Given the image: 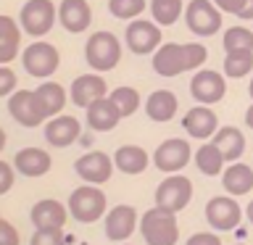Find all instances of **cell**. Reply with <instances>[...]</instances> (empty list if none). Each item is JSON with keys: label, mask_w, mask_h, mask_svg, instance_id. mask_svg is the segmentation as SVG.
I'll return each instance as SVG.
<instances>
[{"label": "cell", "mask_w": 253, "mask_h": 245, "mask_svg": "<svg viewBox=\"0 0 253 245\" xmlns=\"http://www.w3.org/2000/svg\"><path fill=\"white\" fill-rule=\"evenodd\" d=\"M5 129H3V126H0V153H3V148H5Z\"/></svg>", "instance_id": "7bdbcfd3"}, {"label": "cell", "mask_w": 253, "mask_h": 245, "mask_svg": "<svg viewBox=\"0 0 253 245\" xmlns=\"http://www.w3.org/2000/svg\"><path fill=\"white\" fill-rule=\"evenodd\" d=\"M182 126H185V132L190 134V137L209 140V137H213V134L219 132V116L213 114L209 106H201V103H198L195 108H190L185 114Z\"/></svg>", "instance_id": "2e32d148"}, {"label": "cell", "mask_w": 253, "mask_h": 245, "mask_svg": "<svg viewBox=\"0 0 253 245\" xmlns=\"http://www.w3.org/2000/svg\"><path fill=\"white\" fill-rule=\"evenodd\" d=\"M182 11H185V3H182V0H150V13H153V21L158 27H171V24H177Z\"/></svg>", "instance_id": "f546056e"}, {"label": "cell", "mask_w": 253, "mask_h": 245, "mask_svg": "<svg viewBox=\"0 0 253 245\" xmlns=\"http://www.w3.org/2000/svg\"><path fill=\"white\" fill-rule=\"evenodd\" d=\"M237 16H240V19H245V21H253V0H245Z\"/></svg>", "instance_id": "60d3db41"}, {"label": "cell", "mask_w": 253, "mask_h": 245, "mask_svg": "<svg viewBox=\"0 0 253 245\" xmlns=\"http://www.w3.org/2000/svg\"><path fill=\"white\" fill-rule=\"evenodd\" d=\"M185 24L198 37H211L221 29V11L213 0H190L185 8Z\"/></svg>", "instance_id": "277c9868"}, {"label": "cell", "mask_w": 253, "mask_h": 245, "mask_svg": "<svg viewBox=\"0 0 253 245\" xmlns=\"http://www.w3.org/2000/svg\"><path fill=\"white\" fill-rule=\"evenodd\" d=\"M79 137H82V124H79V119L66 116V114L47 119L45 140L50 142L53 148H69V145H74V142H79Z\"/></svg>", "instance_id": "9a60e30c"}, {"label": "cell", "mask_w": 253, "mask_h": 245, "mask_svg": "<svg viewBox=\"0 0 253 245\" xmlns=\"http://www.w3.org/2000/svg\"><path fill=\"white\" fill-rule=\"evenodd\" d=\"M126 47L134 55H148L156 53L161 47V27L156 21H145V19H134L132 24H126V35H124Z\"/></svg>", "instance_id": "9c48e42d"}, {"label": "cell", "mask_w": 253, "mask_h": 245, "mask_svg": "<svg viewBox=\"0 0 253 245\" xmlns=\"http://www.w3.org/2000/svg\"><path fill=\"white\" fill-rule=\"evenodd\" d=\"M211 142L221 150V156H224L227 163L240 161V156L245 153V137L237 126H219V132L213 134Z\"/></svg>", "instance_id": "d4e9b609"}, {"label": "cell", "mask_w": 253, "mask_h": 245, "mask_svg": "<svg viewBox=\"0 0 253 245\" xmlns=\"http://www.w3.org/2000/svg\"><path fill=\"white\" fill-rule=\"evenodd\" d=\"M74 171L82 182L100 187L103 182H108L111 174H114V158L106 156L103 150H90V153L79 156L74 161Z\"/></svg>", "instance_id": "8fae6325"}, {"label": "cell", "mask_w": 253, "mask_h": 245, "mask_svg": "<svg viewBox=\"0 0 253 245\" xmlns=\"http://www.w3.org/2000/svg\"><path fill=\"white\" fill-rule=\"evenodd\" d=\"M224 50L235 53V50H253V32L245 27H232L224 32Z\"/></svg>", "instance_id": "836d02e7"}, {"label": "cell", "mask_w": 253, "mask_h": 245, "mask_svg": "<svg viewBox=\"0 0 253 245\" xmlns=\"http://www.w3.org/2000/svg\"><path fill=\"white\" fill-rule=\"evenodd\" d=\"M106 79H103L98 71L95 74H82L71 82V103L79 108H90L95 100L106 98Z\"/></svg>", "instance_id": "d6986e66"}, {"label": "cell", "mask_w": 253, "mask_h": 245, "mask_svg": "<svg viewBox=\"0 0 253 245\" xmlns=\"http://www.w3.org/2000/svg\"><path fill=\"white\" fill-rule=\"evenodd\" d=\"M153 69L158 77H179L187 71L185 58V45L179 42H166L153 53Z\"/></svg>", "instance_id": "e0dca14e"}, {"label": "cell", "mask_w": 253, "mask_h": 245, "mask_svg": "<svg viewBox=\"0 0 253 245\" xmlns=\"http://www.w3.org/2000/svg\"><path fill=\"white\" fill-rule=\"evenodd\" d=\"M0 221H3V219H0Z\"/></svg>", "instance_id": "7dc6e473"}, {"label": "cell", "mask_w": 253, "mask_h": 245, "mask_svg": "<svg viewBox=\"0 0 253 245\" xmlns=\"http://www.w3.org/2000/svg\"><path fill=\"white\" fill-rule=\"evenodd\" d=\"M13 182H16V169L11 163L0 161V195H5L13 187Z\"/></svg>", "instance_id": "8d00e7d4"}, {"label": "cell", "mask_w": 253, "mask_h": 245, "mask_svg": "<svg viewBox=\"0 0 253 245\" xmlns=\"http://www.w3.org/2000/svg\"><path fill=\"white\" fill-rule=\"evenodd\" d=\"M213 3H216V8H219L221 13H235L237 16L245 0H213Z\"/></svg>", "instance_id": "ab89813d"}, {"label": "cell", "mask_w": 253, "mask_h": 245, "mask_svg": "<svg viewBox=\"0 0 253 245\" xmlns=\"http://www.w3.org/2000/svg\"><path fill=\"white\" fill-rule=\"evenodd\" d=\"M16 84H19V79H16L13 69L0 66V98H11L16 92Z\"/></svg>", "instance_id": "d590c367"}, {"label": "cell", "mask_w": 253, "mask_h": 245, "mask_svg": "<svg viewBox=\"0 0 253 245\" xmlns=\"http://www.w3.org/2000/svg\"><path fill=\"white\" fill-rule=\"evenodd\" d=\"M179 103H177V95H174L171 90H156L148 95L145 100V114L150 122H169V119H174V114H177Z\"/></svg>", "instance_id": "cb8c5ba5"}, {"label": "cell", "mask_w": 253, "mask_h": 245, "mask_svg": "<svg viewBox=\"0 0 253 245\" xmlns=\"http://www.w3.org/2000/svg\"><path fill=\"white\" fill-rule=\"evenodd\" d=\"M243 219V208L232 195H216L206 203V221L219 232H232Z\"/></svg>", "instance_id": "ba28073f"}, {"label": "cell", "mask_w": 253, "mask_h": 245, "mask_svg": "<svg viewBox=\"0 0 253 245\" xmlns=\"http://www.w3.org/2000/svg\"><path fill=\"white\" fill-rule=\"evenodd\" d=\"M190 201H193V182L182 174H169L156 187V205H161V208L179 213L182 208H187Z\"/></svg>", "instance_id": "52a82bcc"}, {"label": "cell", "mask_w": 253, "mask_h": 245, "mask_svg": "<svg viewBox=\"0 0 253 245\" xmlns=\"http://www.w3.org/2000/svg\"><path fill=\"white\" fill-rule=\"evenodd\" d=\"M21 63H24V69H27L29 77L47 79V77L55 74V69H58V63H61V55H58V50H55V45L37 40V42L24 47Z\"/></svg>", "instance_id": "5b68a950"}, {"label": "cell", "mask_w": 253, "mask_h": 245, "mask_svg": "<svg viewBox=\"0 0 253 245\" xmlns=\"http://www.w3.org/2000/svg\"><path fill=\"white\" fill-rule=\"evenodd\" d=\"M137 227H140L137 211H134V205H126V203L114 205V208L106 213V224H103L106 237L111 243H126Z\"/></svg>", "instance_id": "4fadbf2b"}, {"label": "cell", "mask_w": 253, "mask_h": 245, "mask_svg": "<svg viewBox=\"0 0 253 245\" xmlns=\"http://www.w3.org/2000/svg\"><path fill=\"white\" fill-rule=\"evenodd\" d=\"M248 90H251V98H253V79H251V87H248Z\"/></svg>", "instance_id": "f6af8a7d"}, {"label": "cell", "mask_w": 253, "mask_h": 245, "mask_svg": "<svg viewBox=\"0 0 253 245\" xmlns=\"http://www.w3.org/2000/svg\"><path fill=\"white\" fill-rule=\"evenodd\" d=\"M235 245H245V243H235Z\"/></svg>", "instance_id": "bcb514c9"}, {"label": "cell", "mask_w": 253, "mask_h": 245, "mask_svg": "<svg viewBox=\"0 0 253 245\" xmlns=\"http://www.w3.org/2000/svg\"><path fill=\"white\" fill-rule=\"evenodd\" d=\"M140 235L148 245H177L179 224L177 213L161 205H153L140 216Z\"/></svg>", "instance_id": "6da1fadb"}, {"label": "cell", "mask_w": 253, "mask_h": 245, "mask_svg": "<svg viewBox=\"0 0 253 245\" xmlns=\"http://www.w3.org/2000/svg\"><path fill=\"white\" fill-rule=\"evenodd\" d=\"M185 245H221V240L216 235H211V232H195V235L187 237Z\"/></svg>", "instance_id": "f35d334b"}, {"label": "cell", "mask_w": 253, "mask_h": 245, "mask_svg": "<svg viewBox=\"0 0 253 245\" xmlns=\"http://www.w3.org/2000/svg\"><path fill=\"white\" fill-rule=\"evenodd\" d=\"M190 163V142L179 137H169L156 148L153 166L164 174H177Z\"/></svg>", "instance_id": "7c38bea8"}, {"label": "cell", "mask_w": 253, "mask_h": 245, "mask_svg": "<svg viewBox=\"0 0 253 245\" xmlns=\"http://www.w3.org/2000/svg\"><path fill=\"white\" fill-rule=\"evenodd\" d=\"M35 92H37L40 106H42L45 119L58 116L61 111H63V106H66V92H63V87L58 82H42Z\"/></svg>", "instance_id": "f1b7e54d"}, {"label": "cell", "mask_w": 253, "mask_h": 245, "mask_svg": "<svg viewBox=\"0 0 253 245\" xmlns=\"http://www.w3.org/2000/svg\"><path fill=\"white\" fill-rule=\"evenodd\" d=\"M145 8H148L145 0H108L111 16H116V19H122V21H134Z\"/></svg>", "instance_id": "d6a6232c"}, {"label": "cell", "mask_w": 253, "mask_h": 245, "mask_svg": "<svg viewBox=\"0 0 253 245\" xmlns=\"http://www.w3.org/2000/svg\"><path fill=\"white\" fill-rule=\"evenodd\" d=\"M245 216H248V221H251V224H253V201L248 203V208H245Z\"/></svg>", "instance_id": "ee69618b"}, {"label": "cell", "mask_w": 253, "mask_h": 245, "mask_svg": "<svg viewBox=\"0 0 253 245\" xmlns=\"http://www.w3.org/2000/svg\"><path fill=\"white\" fill-rule=\"evenodd\" d=\"M66 216H69V205H63L61 201H53V198H45V201L35 203L29 211V219L35 224V229H63Z\"/></svg>", "instance_id": "ac0fdd59"}, {"label": "cell", "mask_w": 253, "mask_h": 245, "mask_svg": "<svg viewBox=\"0 0 253 245\" xmlns=\"http://www.w3.org/2000/svg\"><path fill=\"white\" fill-rule=\"evenodd\" d=\"M0 245H19V232L11 221H0Z\"/></svg>", "instance_id": "74e56055"}, {"label": "cell", "mask_w": 253, "mask_h": 245, "mask_svg": "<svg viewBox=\"0 0 253 245\" xmlns=\"http://www.w3.org/2000/svg\"><path fill=\"white\" fill-rule=\"evenodd\" d=\"M21 47V29L11 16H0V66L11 63Z\"/></svg>", "instance_id": "484cf974"}, {"label": "cell", "mask_w": 253, "mask_h": 245, "mask_svg": "<svg viewBox=\"0 0 253 245\" xmlns=\"http://www.w3.org/2000/svg\"><path fill=\"white\" fill-rule=\"evenodd\" d=\"M190 95L201 103V106H213L227 95V82L219 71L213 69H198L195 77L190 79Z\"/></svg>", "instance_id": "30bf717a"}, {"label": "cell", "mask_w": 253, "mask_h": 245, "mask_svg": "<svg viewBox=\"0 0 253 245\" xmlns=\"http://www.w3.org/2000/svg\"><path fill=\"white\" fill-rule=\"evenodd\" d=\"M58 21L61 27L71 32V35H79L90 27L92 21V8L87 0H63L58 5Z\"/></svg>", "instance_id": "44dd1931"}, {"label": "cell", "mask_w": 253, "mask_h": 245, "mask_svg": "<svg viewBox=\"0 0 253 245\" xmlns=\"http://www.w3.org/2000/svg\"><path fill=\"white\" fill-rule=\"evenodd\" d=\"M8 111H11L13 122H19L21 126H29V129L45 122L42 106H40L35 90H16L8 98Z\"/></svg>", "instance_id": "5bb4252c"}, {"label": "cell", "mask_w": 253, "mask_h": 245, "mask_svg": "<svg viewBox=\"0 0 253 245\" xmlns=\"http://www.w3.org/2000/svg\"><path fill=\"white\" fill-rule=\"evenodd\" d=\"M50 166H53V158L42 148H21L19 153L13 156V169L19 171L21 177H29V179L47 174Z\"/></svg>", "instance_id": "ffe728a7"}, {"label": "cell", "mask_w": 253, "mask_h": 245, "mask_svg": "<svg viewBox=\"0 0 253 245\" xmlns=\"http://www.w3.org/2000/svg\"><path fill=\"white\" fill-rule=\"evenodd\" d=\"M253 71V50H235L224 55V74L229 79H240Z\"/></svg>", "instance_id": "4dcf8cb0"}, {"label": "cell", "mask_w": 253, "mask_h": 245, "mask_svg": "<svg viewBox=\"0 0 253 245\" xmlns=\"http://www.w3.org/2000/svg\"><path fill=\"white\" fill-rule=\"evenodd\" d=\"M111 100L116 103V108L122 111V116H132L134 111L140 108V92L134 90V87H116V90H111L108 95Z\"/></svg>", "instance_id": "1f68e13d"}, {"label": "cell", "mask_w": 253, "mask_h": 245, "mask_svg": "<svg viewBox=\"0 0 253 245\" xmlns=\"http://www.w3.org/2000/svg\"><path fill=\"white\" fill-rule=\"evenodd\" d=\"M87 111V126H90L92 132H111V129H116V124L122 122V111L116 108V103L108 98H100V100H95L90 108H84Z\"/></svg>", "instance_id": "7402d4cb"}, {"label": "cell", "mask_w": 253, "mask_h": 245, "mask_svg": "<svg viewBox=\"0 0 253 245\" xmlns=\"http://www.w3.org/2000/svg\"><path fill=\"white\" fill-rule=\"evenodd\" d=\"M245 124H248L251 129H253V103H251V108L245 111Z\"/></svg>", "instance_id": "b9f144b4"}, {"label": "cell", "mask_w": 253, "mask_h": 245, "mask_svg": "<svg viewBox=\"0 0 253 245\" xmlns=\"http://www.w3.org/2000/svg\"><path fill=\"white\" fill-rule=\"evenodd\" d=\"M84 58H87V66L92 71H111L119 66V61H122V42H119V37L114 32H95L90 35L84 45Z\"/></svg>", "instance_id": "7a4b0ae2"}, {"label": "cell", "mask_w": 253, "mask_h": 245, "mask_svg": "<svg viewBox=\"0 0 253 245\" xmlns=\"http://www.w3.org/2000/svg\"><path fill=\"white\" fill-rule=\"evenodd\" d=\"M58 19V8L50 0H27L21 8V29L29 37H42L53 29Z\"/></svg>", "instance_id": "8992f818"}, {"label": "cell", "mask_w": 253, "mask_h": 245, "mask_svg": "<svg viewBox=\"0 0 253 245\" xmlns=\"http://www.w3.org/2000/svg\"><path fill=\"white\" fill-rule=\"evenodd\" d=\"M114 166H116L119 171L129 174V177L142 174V171L148 169V153L140 145H122L114 153Z\"/></svg>", "instance_id": "4316f807"}, {"label": "cell", "mask_w": 253, "mask_h": 245, "mask_svg": "<svg viewBox=\"0 0 253 245\" xmlns=\"http://www.w3.org/2000/svg\"><path fill=\"white\" fill-rule=\"evenodd\" d=\"M193 158H195L198 171L206 174V177H219V174L227 169L224 156H221V150L213 145V142H203V145L195 150V156H193Z\"/></svg>", "instance_id": "83f0119b"}, {"label": "cell", "mask_w": 253, "mask_h": 245, "mask_svg": "<svg viewBox=\"0 0 253 245\" xmlns=\"http://www.w3.org/2000/svg\"><path fill=\"white\" fill-rule=\"evenodd\" d=\"M221 185H224L227 195L232 198H240V195H248L253 190V169L248 163H229L224 171H221Z\"/></svg>", "instance_id": "603a6c76"}, {"label": "cell", "mask_w": 253, "mask_h": 245, "mask_svg": "<svg viewBox=\"0 0 253 245\" xmlns=\"http://www.w3.org/2000/svg\"><path fill=\"white\" fill-rule=\"evenodd\" d=\"M106 193L98 185H82L69 195V213L79 224H92L106 213Z\"/></svg>", "instance_id": "3957f363"}, {"label": "cell", "mask_w": 253, "mask_h": 245, "mask_svg": "<svg viewBox=\"0 0 253 245\" xmlns=\"http://www.w3.org/2000/svg\"><path fill=\"white\" fill-rule=\"evenodd\" d=\"M29 245H66L63 229H35Z\"/></svg>", "instance_id": "e575fe53"}]
</instances>
